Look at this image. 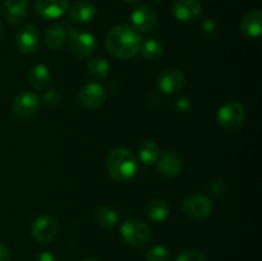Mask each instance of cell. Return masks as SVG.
Segmentation results:
<instances>
[{
    "label": "cell",
    "mask_w": 262,
    "mask_h": 261,
    "mask_svg": "<svg viewBox=\"0 0 262 261\" xmlns=\"http://www.w3.org/2000/svg\"><path fill=\"white\" fill-rule=\"evenodd\" d=\"M184 84H186V76L178 69H165L158 79L159 90L168 95L181 91Z\"/></svg>",
    "instance_id": "7c38bea8"
},
{
    "label": "cell",
    "mask_w": 262,
    "mask_h": 261,
    "mask_svg": "<svg viewBox=\"0 0 262 261\" xmlns=\"http://www.w3.org/2000/svg\"><path fill=\"white\" fill-rule=\"evenodd\" d=\"M171 253L165 246H155L150 248L146 253V260L147 261H169Z\"/></svg>",
    "instance_id": "4316f807"
},
{
    "label": "cell",
    "mask_w": 262,
    "mask_h": 261,
    "mask_svg": "<svg viewBox=\"0 0 262 261\" xmlns=\"http://www.w3.org/2000/svg\"><path fill=\"white\" fill-rule=\"evenodd\" d=\"M120 235L123 241L132 247H145L152 240L151 228L138 219L125 220L120 227Z\"/></svg>",
    "instance_id": "3957f363"
},
{
    "label": "cell",
    "mask_w": 262,
    "mask_h": 261,
    "mask_svg": "<svg viewBox=\"0 0 262 261\" xmlns=\"http://www.w3.org/2000/svg\"><path fill=\"white\" fill-rule=\"evenodd\" d=\"M3 31H4V27H3L2 20H0V37H2V35H3Z\"/></svg>",
    "instance_id": "e575fe53"
},
{
    "label": "cell",
    "mask_w": 262,
    "mask_h": 261,
    "mask_svg": "<svg viewBox=\"0 0 262 261\" xmlns=\"http://www.w3.org/2000/svg\"><path fill=\"white\" fill-rule=\"evenodd\" d=\"M95 219L102 227L112 228L118 223V214L113 207L101 206L95 211Z\"/></svg>",
    "instance_id": "cb8c5ba5"
},
{
    "label": "cell",
    "mask_w": 262,
    "mask_h": 261,
    "mask_svg": "<svg viewBox=\"0 0 262 261\" xmlns=\"http://www.w3.org/2000/svg\"><path fill=\"white\" fill-rule=\"evenodd\" d=\"M105 45L107 51L115 58L129 59L140 51L142 37L133 26L118 25L109 31Z\"/></svg>",
    "instance_id": "6da1fadb"
},
{
    "label": "cell",
    "mask_w": 262,
    "mask_h": 261,
    "mask_svg": "<svg viewBox=\"0 0 262 261\" xmlns=\"http://www.w3.org/2000/svg\"><path fill=\"white\" fill-rule=\"evenodd\" d=\"M106 169L114 181L127 182L135 177L137 171V161L129 150L118 147L110 151L107 155Z\"/></svg>",
    "instance_id": "7a4b0ae2"
},
{
    "label": "cell",
    "mask_w": 262,
    "mask_h": 261,
    "mask_svg": "<svg viewBox=\"0 0 262 261\" xmlns=\"http://www.w3.org/2000/svg\"><path fill=\"white\" fill-rule=\"evenodd\" d=\"M262 13L261 10H251L243 15L239 25V31L248 38H256L261 35Z\"/></svg>",
    "instance_id": "e0dca14e"
},
{
    "label": "cell",
    "mask_w": 262,
    "mask_h": 261,
    "mask_svg": "<svg viewBox=\"0 0 262 261\" xmlns=\"http://www.w3.org/2000/svg\"><path fill=\"white\" fill-rule=\"evenodd\" d=\"M84 261H97V260H95V258H87V260H84Z\"/></svg>",
    "instance_id": "d590c367"
},
{
    "label": "cell",
    "mask_w": 262,
    "mask_h": 261,
    "mask_svg": "<svg viewBox=\"0 0 262 261\" xmlns=\"http://www.w3.org/2000/svg\"><path fill=\"white\" fill-rule=\"evenodd\" d=\"M125 3H128V4H136V3L141 2V0H124Z\"/></svg>",
    "instance_id": "836d02e7"
},
{
    "label": "cell",
    "mask_w": 262,
    "mask_h": 261,
    "mask_svg": "<svg viewBox=\"0 0 262 261\" xmlns=\"http://www.w3.org/2000/svg\"><path fill=\"white\" fill-rule=\"evenodd\" d=\"M61 100H63V97H61L60 92H58L56 90H48L42 95V100L41 101H42V104L45 106L54 109V107L59 106L61 104Z\"/></svg>",
    "instance_id": "83f0119b"
},
{
    "label": "cell",
    "mask_w": 262,
    "mask_h": 261,
    "mask_svg": "<svg viewBox=\"0 0 262 261\" xmlns=\"http://www.w3.org/2000/svg\"><path fill=\"white\" fill-rule=\"evenodd\" d=\"M225 189H227V184H225V182L223 179H214L209 184V192L215 197L222 196L225 192Z\"/></svg>",
    "instance_id": "f1b7e54d"
},
{
    "label": "cell",
    "mask_w": 262,
    "mask_h": 261,
    "mask_svg": "<svg viewBox=\"0 0 262 261\" xmlns=\"http://www.w3.org/2000/svg\"><path fill=\"white\" fill-rule=\"evenodd\" d=\"M33 7L41 17L55 19L68 10L69 0H33Z\"/></svg>",
    "instance_id": "5bb4252c"
},
{
    "label": "cell",
    "mask_w": 262,
    "mask_h": 261,
    "mask_svg": "<svg viewBox=\"0 0 262 261\" xmlns=\"http://www.w3.org/2000/svg\"><path fill=\"white\" fill-rule=\"evenodd\" d=\"M28 82H30L31 87L37 90V91L45 90L50 82V72H49L48 67L43 66V64L33 66L31 71L28 72Z\"/></svg>",
    "instance_id": "ffe728a7"
},
{
    "label": "cell",
    "mask_w": 262,
    "mask_h": 261,
    "mask_svg": "<svg viewBox=\"0 0 262 261\" xmlns=\"http://www.w3.org/2000/svg\"><path fill=\"white\" fill-rule=\"evenodd\" d=\"M96 5L90 0H77L69 8V17L77 23H89L96 15Z\"/></svg>",
    "instance_id": "ac0fdd59"
},
{
    "label": "cell",
    "mask_w": 262,
    "mask_h": 261,
    "mask_svg": "<svg viewBox=\"0 0 262 261\" xmlns=\"http://www.w3.org/2000/svg\"><path fill=\"white\" fill-rule=\"evenodd\" d=\"M40 110V99L32 92H20L13 99L12 112L19 119H30Z\"/></svg>",
    "instance_id": "8992f818"
},
{
    "label": "cell",
    "mask_w": 262,
    "mask_h": 261,
    "mask_svg": "<svg viewBox=\"0 0 262 261\" xmlns=\"http://www.w3.org/2000/svg\"><path fill=\"white\" fill-rule=\"evenodd\" d=\"M58 230L59 224L55 217L50 216V215H41L33 222L31 233L37 242L48 243L55 238Z\"/></svg>",
    "instance_id": "ba28073f"
},
{
    "label": "cell",
    "mask_w": 262,
    "mask_h": 261,
    "mask_svg": "<svg viewBox=\"0 0 262 261\" xmlns=\"http://www.w3.org/2000/svg\"><path fill=\"white\" fill-rule=\"evenodd\" d=\"M207 256L204 250L200 248H186L177 255L176 261H206Z\"/></svg>",
    "instance_id": "484cf974"
},
{
    "label": "cell",
    "mask_w": 262,
    "mask_h": 261,
    "mask_svg": "<svg viewBox=\"0 0 262 261\" xmlns=\"http://www.w3.org/2000/svg\"><path fill=\"white\" fill-rule=\"evenodd\" d=\"M78 100L81 105L86 109H97L106 100V91L104 86L97 82L87 83L79 90Z\"/></svg>",
    "instance_id": "9c48e42d"
},
{
    "label": "cell",
    "mask_w": 262,
    "mask_h": 261,
    "mask_svg": "<svg viewBox=\"0 0 262 261\" xmlns=\"http://www.w3.org/2000/svg\"><path fill=\"white\" fill-rule=\"evenodd\" d=\"M69 35H71V44H69V46H71V50L74 56L79 59H84L92 55L95 48H96V41H95V37L91 33L83 32V31L71 30L69 31Z\"/></svg>",
    "instance_id": "52a82bcc"
},
{
    "label": "cell",
    "mask_w": 262,
    "mask_h": 261,
    "mask_svg": "<svg viewBox=\"0 0 262 261\" xmlns=\"http://www.w3.org/2000/svg\"><path fill=\"white\" fill-rule=\"evenodd\" d=\"M36 261H58V260H56V257L51 252H49V251H43V252H41L40 255L36 257Z\"/></svg>",
    "instance_id": "d6a6232c"
},
{
    "label": "cell",
    "mask_w": 262,
    "mask_h": 261,
    "mask_svg": "<svg viewBox=\"0 0 262 261\" xmlns=\"http://www.w3.org/2000/svg\"><path fill=\"white\" fill-rule=\"evenodd\" d=\"M217 123L225 130H234L243 124L246 118V110L242 104L230 101L223 105L217 112Z\"/></svg>",
    "instance_id": "277c9868"
},
{
    "label": "cell",
    "mask_w": 262,
    "mask_h": 261,
    "mask_svg": "<svg viewBox=\"0 0 262 261\" xmlns=\"http://www.w3.org/2000/svg\"><path fill=\"white\" fill-rule=\"evenodd\" d=\"M142 56L147 60H158L164 53L163 44L158 40H147L143 45H141Z\"/></svg>",
    "instance_id": "d4e9b609"
},
{
    "label": "cell",
    "mask_w": 262,
    "mask_h": 261,
    "mask_svg": "<svg viewBox=\"0 0 262 261\" xmlns=\"http://www.w3.org/2000/svg\"><path fill=\"white\" fill-rule=\"evenodd\" d=\"M0 261H12V253L3 242H0Z\"/></svg>",
    "instance_id": "1f68e13d"
},
{
    "label": "cell",
    "mask_w": 262,
    "mask_h": 261,
    "mask_svg": "<svg viewBox=\"0 0 262 261\" xmlns=\"http://www.w3.org/2000/svg\"><path fill=\"white\" fill-rule=\"evenodd\" d=\"M145 214L151 222L161 223L168 219L169 214H170V209H169V205L166 201L161 199H154L146 204Z\"/></svg>",
    "instance_id": "d6986e66"
},
{
    "label": "cell",
    "mask_w": 262,
    "mask_h": 261,
    "mask_svg": "<svg viewBox=\"0 0 262 261\" xmlns=\"http://www.w3.org/2000/svg\"><path fill=\"white\" fill-rule=\"evenodd\" d=\"M155 164L159 174L166 177V178H174V177L179 176L182 168H183L182 159L177 154L170 153V151L159 155V159L156 160Z\"/></svg>",
    "instance_id": "2e32d148"
},
{
    "label": "cell",
    "mask_w": 262,
    "mask_h": 261,
    "mask_svg": "<svg viewBox=\"0 0 262 261\" xmlns=\"http://www.w3.org/2000/svg\"><path fill=\"white\" fill-rule=\"evenodd\" d=\"M174 107H176V110H178V112L187 113L192 109V102L188 97L182 96L176 100V102H174Z\"/></svg>",
    "instance_id": "4dcf8cb0"
},
{
    "label": "cell",
    "mask_w": 262,
    "mask_h": 261,
    "mask_svg": "<svg viewBox=\"0 0 262 261\" xmlns=\"http://www.w3.org/2000/svg\"><path fill=\"white\" fill-rule=\"evenodd\" d=\"M87 73L97 79H105L110 73L109 61L104 58H94L87 63Z\"/></svg>",
    "instance_id": "603a6c76"
},
{
    "label": "cell",
    "mask_w": 262,
    "mask_h": 261,
    "mask_svg": "<svg viewBox=\"0 0 262 261\" xmlns=\"http://www.w3.org/2000/svg\"><path fill=\"white\" fill-rule=\"evenodd\" d=\"M130 19L138 32H150L158 23V14L148 5H140L132 12Z\"/></svg>",
    "instance_id": "8fae6325"
},
{
    "label": "cell",
    "mask_w": 262,
    "mask_h": 261,
    "mask_svg": "<svg viewBox=\"0 0 262 261\" xmlns=\"http://www.w3.org/2000/svg\"><path fill=\"white\" fill-rule=\"evenodd\" d=\"M138 158L146 165H151V164H155L156 160L159 159L160 155V150H159V146L156 145V142L151 140H145L140 143L138 146Z\"/></svg>",
    "instance_id": "7402d4cb"
},
{
    "label": "cell",
    "mask_w": 262,
    "mask_h": 261,
    "mask_svg": "<svg viewBox=\"0 0 262 261\" xmlns=\"http://www.w3.org/2000/svg\"><path fill=\"white\" fill-rule=\"evenodd\" d=\"M201 32L204 33L206 37H214L217 32V25L215 20L206 19L202 22L201 25Z\"/></svg>",
    "instance_id": "f546056e"
},
{
    "label": "cell",
    "mask_w": 262,
    "mask_h": 261,
    "mask_svg": "<svg viewBox=\"0 0 262 261\" xmlns=\"http://www.w3.org/2000/svg\"><path fill=\"white\" fill-rule=\"evenodd\" d=\"M182 209L189 219L202 220L211 214L212 202L204 194L189 193L188 196L184 197Z\"/></svg>",
    "instance_id": "5b68a950"
},
{
    "label": "cell",
    "mask_w": 262,
    "mask_h": 261,
    "mask_svg": "<svg viewBox=\"0 0 262 261\" xmlns=\"http://www.w3.org/2000/svg\"><path fill=\"white\" fill-rule=\"evenodd\" d=\"M171 9L178 20L193 22L201 15L202 4L200 0H176Z\"/></svg>",
    "instance_id": "4fadbf2b"
},
{
    "label": "cell",
    "mask_w": 262,
    "mask_h": 261,
    "mask_svg": "<svg viewBox=\"0 0 262 261\" xmlns=\"http://www.w3.org/2000/svg\"><path fill=\"white\" fill-rule=\"evenodd\" d=\"M43 41L46 46L51 50H59L64 46L67 41V31L61 26L54 25L46 28L43 33Z\"/></svg>",
    "instance_id": "44dd1931"
},
{
    "label": "cell",
    "mask_w": 262,
    "mask_h": 261,
    "mask_svg": "<svg viewBox=\"0 0 262 261\" xmlns=\"http://www.w3.org/2000/svg\"><path fill=\"white\" fill-rule=\"evenodd\" d=\"M15 46L22 54H32L40 46V32L33 25H25L18 30Z\"/></svg>",
    "instance_id": "30bf717a"
},
{
    "label": "cell",
    "mask_w": 262,
    "mask_h": 261,
    "mask_svg": "<svg viewBox=\"0 0 262 261\" xmlns=\"http://www.w3.org/2000/svg\"><path fill=\"white\" fill-rule=\"evenodd\" d=\"M2 10L10 25H19L28 15V0H4Z\"/></svg>",
    "instance_id": "9a60e30c"
}]
</instances>
